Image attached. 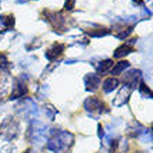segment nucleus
I'll return each mask as SVG.
<instances>
[{"label":"nucleus","instance_id":"1","mask_svg":"<svg viewBox=\"0 0 153 153\" xmlns=\"http://www.w3.org/2000/svg\"><path fill=\"white\" fill-rule=\"evenodd\" d=\"M74 145V135L63 129H52L46 148L54 153H70Z\"/></svg>","mask_w":153,"mask_h":153},{"label":"nucleus","instance_id":"2","mask_svg":"<svg viewBox=\"0 0 153 153\" xmlns=\"http://www.w3.org/2000/svg\"><path fill=\"white\" fill-rule=\"evenodd\" d=\"M48 132L49 129L46 128V125L42 124L40 121H33L28 129V139L35 143H42L46 141Z\"/></svg>","mask_w":153,"mask_h":153},{"label":"nucleus","instance_id":"3","mask_svg":"<svg viewBox=\"0 0 153 153\" xmlns=\"http://www.w3.org/2000/svg\"><path fill=\"white\" fill-rule=\"evenodd\" d=\"M18 135V123L13 120V117H8L0 125V137L6 141H11Z\"/></svg>","mask_w":153,"mask_h":153},{"label":"nucleus","instance_id":"4","mask_svg":"<svg viewBox=\"0 0 153 153\" xmlns=\"http://www.w3.org/2000/svg\"><path fill=\"white\" fill-rule=\"evenodd\" d=\"M17 111L21 117H24L27 120H32V118H36L39 111H38L36 103L31 99H25L17 106Z\"/></svg>","mask_w":153,"mask_h":153},{"label":"nucleus","instance_id":"5","mask_svg":"<svg viewBox=\"0 0 153 153\" xmlns=\"http://www.w3.org/2000/svg\"><path fill=\"white\" fill-rule=\"evenodd\" d=\"M84 107H85V110H86L88 113H91L92 116H95V117L100 116L102 113H106V111H107L106 105L96 96L88 97V99L84 102Z\"/></svg>","mask_w":153,"mask_h":153},{"label":"nucleus","instance_id":"6","mask_svg":"<svg viewBox=\"0 0 153 153\" xmlns=\"http://www.w3.org/2000/svg\"><path fill=\"white\" fill-rule=\"evenodd\" d=\"M134 31V24H127V21L117 24L113 28V35L117 39H125V38L131 35Z\"/></svg>","mask_w":153,"mask_h":153},{"label":"nucleus","instance_id":"7","mask_svg":"<svg viewBox=\"0 0 153 153\" xmlns=\"http://www.w3.org/2000/svg\"><path fill=\"white\" fill-rule=\"evenodd\" d=\"M132 91H134V89L129 88L128 85H124V86L118 91L117 96L114 97V100H113V106H114V107H121V106H124L125 103L128 102V99H129V96H131Z\"/></svg>","mask_w":153,"mask_h":153},{"label":"nucleus","instance_id":"8","mask_svg":"<svg viewBox=\"0 0 153 153\" xmlns=\"http://www.w3.org/2000/svg\"><path fill=\"white\" fill-rule=\"evenodd\" d=\"M45 20H48L50 24L53 25V28L61 29L64 28L65 24V17H63L60 13H54V11H45Z\"/></svg>","mask_w":153,"mask_h":153},{"label":"nucleus","instance_id":"9","mask_svg":"<svg viewBox=\"0 0 153 153\" xmlns=\"http://www.w3.org/2000/svg\"><path fill=\"white\" fill-rule=\"evenodd\" d=\"M142 81V74L139 70H132L124 75V85H128L129 88L135 89Z\"/></svg>","mask_w":153,"mask_h":153},{"label":"nucleus","instance_id":"10","mask_svg":"<svg viewBox=\"0 0 153 153\" xmlns=\"http://www.w3.org/2000/svg\"><path fill=\"white\" fill-rule=\"evenodd\" d=\"M137 42V38L135 39H129V42H125L124 45H121L114 50L113 57L114 59H123V57L128 56L129 53L134 52V43Z\"/></svg>","mask_w":153,"mask_h":153},{"label":"nucleus","instance_id":"11","mask_svg":"<svg viewBox=\"0 0 153 153\" xmlns=\"http://www.w3.org/2000/svg\"><path fill=\"white\" fill-rule=\"evenodd\" d=\"M28 92V88H27V84H25L22 78L21 79H16L14 81V85H13V92L10 99H18V97H22L24 95H27Z\"/></svg>","mask_w":153,"mask_h":153},{"label":"nucleus","instance_id":"12","mask_svg":"<svg viewBox=\"0 0 153 153\" xmlns=\"http://www.w3.org/2000/svg\"><path fill=\"white\" fill-rule=\"evenodd\" d=\"M84 82H85V89L88 92H95V91H97L99 85H100V75L88 74V75H85Z\"/></svg>","mask_w":153,"mask_h":153},{"label":"nucleus","instance_id":"13","mask_svg":"<svg viewBox=\"0 0 153 153\" xmlns=\"http://www.w3.org/2000/svg\"><path fill=\"white\" fill-rule=\"evenodd\" d=\"M64 49H65V46L63 43H53L52 46H50V48L46 50V53H45V57H46L49 61L56 60L57 57H60L61 54H63Z\"/></svg>","mask_w":153,"mask_h":153},{"label":"nucleus","instance_id":"14","mask_svg":"<svg viewBox=\"0 0 153 153\" xmlns=\"http://www.w3.org/2000/svg\"><path fill=\"white\" fill-rule=\"evenodd\" d=\"M13 27H14V16L13 14L0 17V32L10 31V29H13Z\"/></svg>","mask_w":153,"mask_h":153},{"label":"nucleus","instance_id":"15","mask_svg":"<svg viewBox=\"0 0 153 153\" xmlns=\"http://www.w3.org/2000/svg\"><path fill=\"white\" fill-rule=\"evenodd\" d=\"M111 67H113V60H111V59H106V60L100 61L99 64H95V68H96V71H97V75H100V74L103 75L105 73L110 71Z\"/></svg>","mask_w":153,"mask_h":153},{"label":"nucleus","instance_id":"16","mask_svg":"<svg viewBox=\"0 0 153 153\" xmlns=\"http://www.w3.org/2000/svg\"><path fill=\"white\" fill-rule=\"evenodd\" d=\"M117 86H118V81H117L116 78H113V76H110V78L105 79L103 81V85H102V88H103V92L105 93L113 92Z\"/></svg>","mask_w":153,"mask_h":153},{"label":"nucleus","instance_id":"17","mask_svg":"<svg viewBox=\"0 0 153 153\" xmlns=\"http://www.w3.org/2000/svg\"><path fill=\"white\" fill-rule=\"evenodd\" d=\"M129 67V63L128 61H125V60H121L118 61V63H116V65H113V68L110 70L109 73L111 74V76L113 75H120L124 70H127Z\"/></svg>","mask_w":153,"mask_h":153},{"label":"nucleus","instance_id":"18","mask_svg":"<svg viewBox=\"0 0 153 153\" xmlns=\"http://www.w3.org/2000/svg\"><path fill=\"white\" fill-rule=\"evenodd\" d=\"M85 32L88 33L91 38H102V36H106L109 33V29L105 28V27H97L96 29H85Z\"/></svg>","mask_w":153,"mask_h":153},{"label":"nucleus","instance_id":"19","mask_svg":"<svg viewBox=\"0 0 153 153\" xmlns=\"http://www.w3.org/2000/svg\"><path fill=\"white\" fill-rule=\"evenodd\" d=\"M8 84H10V78H8L7 74H0V97L6 95Z\"/></svg>","mask_w":153,"mask_h":153},{"label":"nucleus","instance_id":"20","mask_svg":"<svg viewBox=\"0 0 153 153\" xmlns=\"http://www.w3.org/2000/svg\"><path fill=\"white\" fill-rule=\"evenodd\" d=\"M138 91H139V93H141L143 97H148V99H153V92L150 91V88L145 84V82H142V81L139 82V85H138Z\"/></svg>","mask_w":153,"mask_h":153},{"label":"nucleus","instance_id":"21","mask_svg":"<svg viewBox=\"0 0 153 153\" xmlns=\"http://www.w3.org/2000/svg\"><path fill=\"white\" fill-rule=\"evenodd\" d=\"M138 138H139L141 141H143V142H152L153 141V132H152V129L145 128Z\"/></svg>","mask_w":153,"mask_h":153},{"label":"nucleus","instance_id":"22","mask_svg":"<svg viewBox=\"0 0 153 153\" xmlns=\"http://www.w3.org/2000/svg\"><path fill=\"white\" fill-rule=\"evenodd\" d=\"M45 114L48 116L49 120H54V117H56V114H57V110L54 109L52 105H46L45 106Z\"/></svg>","mask_w":153,"mask_h":153},{"label":"nucleus","instance_id":"23","mask_svg":"<svg viewBox=\"0 0 153 153\" xmlns=\"http://www.w3.org/2000/svg\"><path fill=\"white\" fill-rule=\"evenodd\" d=\"M74 6H75V0H65V4H64L65 10H73Z\"/></svg>","mask_w":153,"mask_h":153},{"label":"nucleus","instance_id":"24","mask_svg":"<svg viewBox=\"0 0 153 153\" xmlns=\"http://www.w3.org/2000/svg\"><path fill=\"white\" fill-rule=\"evenodd\" d=\"M97 128H99V138H102V139H103V137H105V132H103V128H102V125H99Z\"/></svg>","mask_w":153,"mask_h":153},{"label":"nucleus","instance_id":"25","mask_svg":"<svg viewBox=\"0 0 153 153\" xmlns=\"http://www.w3.org/2000/svg\"><path fill=\"white\" fill-rule=\"evenodd\" d=\"M152 132H153V125H152Z\"/></svg>","mask_w":153,"mask_h":153},{"label":"nucleus","instance_id":"26","mask_svg":"<svg viewBox=\"0 0 153 153\" xmlns=\"http://www.w3.org/2000/svg\"><path fill=\"white\" fill-rule=\"evenodd\" d=\"M25 153H28V152H25Z\"/></svg>","mask_w":153,"mask_h":153}]
</instances>
